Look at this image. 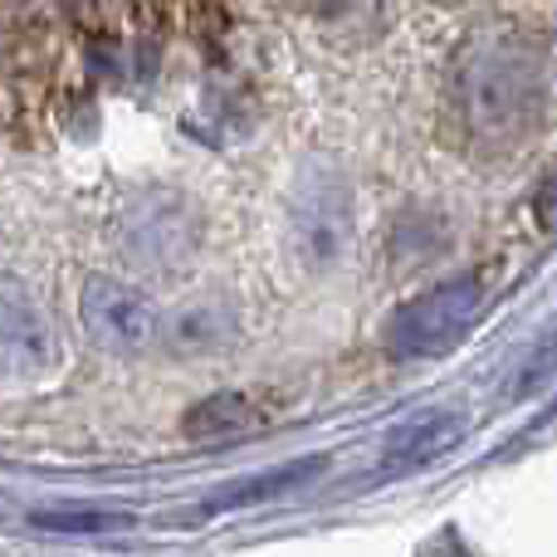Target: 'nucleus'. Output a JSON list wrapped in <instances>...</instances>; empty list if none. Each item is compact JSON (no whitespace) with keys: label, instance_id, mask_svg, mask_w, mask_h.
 Returning <instances> with one entry per match:
<instances>
[{"label":"nucleus","instance_id":"6e6552de","mask_svg":"<svg viewBox=\"0 0 557 557\" xmlns=\"http://www.w3.org/2000/svg\"><path fill=\"white\" fill-rule=\"evenodd\" d=\"M270 421L260 401L250 392H215L206 401H196L182 421L186 441H231V435H250Z\"/></svg>","mask_w":557,"mask_h":557},{"label":"nucleus","instance_id":"20e7f679","mask_svg":"<svg viewBox=\"0 0 557 557\" xmlns=\"http://www.w3.org/2000/svg\"><path fill=\"white\" fill-rule=\"evenodd\" d=\"M78 318H84V333L113 357H143L162 343V313L152 308V298L137 294L123 278H88Z\"/></svg>","mask_w":557,"mask_h":557},{"label":"nucleus","instance_id":"7ed1b4c3","mask_svg":"<svg viewBox=\"0 0 557 557\" xmlns=\"http://www.w3.org/2000/svg\"><path fill=\"white\" fill-rule=\"evenodd\" d=\"M352 245V191L333 172H308L288 201V250L308 274H327Z\"/></svg>","mask_w":557,"mask_h":557},{"label":"nucleus","instance_id":"ddd939ff","mask_svg":"<svg viewBox=\"0 0 557 557\" xmlns=\"http://www.w3.org/2000/svg\"><path fill=\"white\" fill-rule=\"evenodd\" d=\"M445 5H465V0H445Z\"/></svg>","mask_w":557,"mask_h":557},{"label":"nucleus","instance_id":"1a4fd4ad","mask_svg":"<svg viewBox=\"0 0 557 557\" xmlns=\"http://www.w3.org/2000/svg\"><path fill=\"white\" fill-rule=\"evenodd\" d=\"M323 455H308V460H298V465H284V470H270V474H260V480H245V484H235V490H225V494H215V499H206V513H225V509H245V504H264V499H278V494H288V490H298V484H308L318 470H323Z\"/></svg>","mask_w":557,"mask_h":557},{"label":"nucleus","instance_id":"f8f14e48","mask_svg":"<svg viewBox=\"0 0 557 557\" xmlns=\"http://www.w3.org/2000/svg\"><path fill=\"white\" fill-rule=\"evenodd\" d=\"M298 10H313V15H327V10H337L343 0H294Z\"/></svg>","mask_w":557,"mask_h":557},{"label":"nucleus","instance_id":"9d476101","mask_svg":"<svg viewBox=\"0 0 557 557\" xmlns=\"http://www.w3.org/2000/svg\"><path fill=\"white\" fill-rule=\"evenodd\" d=\"M455 441H460V421H455V416L431 411V416H421L416 425H406V431L392 441V465H425Z\"/></svg>","mask_w":557,"mask_h":557},{"label":"nucleus","instance_id":"f257e3e1","mask_svg":"<svg viewBox=\"0 0 557 557\" xmlns=\"http://www.w3.org/2000/svg\"><path fill=\"white\" fill-rule=\"evenodd\" d=\"M543 59L513 35L480 39L460 59V113L470 123L474 143H519L543 117Z\"/></svg>","mask_w":557,"mask_h":557},{"label":"nucleus","instance_id":"0eeeda50","mask_svg":"<svg viewBox=\"0 0 557 557\" xmlns=\"http://www.w3.org/2000/svg\"><path fill=\"white\" fill-rule=\"evenodd\" d=\"M240 337V318L225 298H191L162 323V343L182 357H211L235 347Z\"/></svg>","mask_w":557,"mask_h":557},{"label":"nucleus","instance_id":"423d86ee","mask_svg":"<svg viewBox=\"0 0 557 557\" xmlns=\"http://www.w3.org/2000/svg\"><path fill=\"white\" fill-rule=\"evenodd\" d=\"M123 250L143 270H182L196 255V215L176 196H143L123 215Z\"/></svg>","mask_w":557,"mask_h":557},{"label":"nucleus","instance_id":"39448f33","mask_svg":"<svg viewBox=\"0 0 557 557\" xmlns=\"http://www.w3.org/2000/svg\"><path fill=\"white\" fill-rule=\"evenodd\" d=\"M59 343L49 318L20 288L0 284V386H35L54 372Z\"/></svg>","mask_w":557,"mask_h":557},{"label":"nucleus","instance_id":"9b49d317","mask_svg":"<svg viewBox=\"0 0 557 557\" xmlns=\"http://www.w3.org/2000/svg\"><path fill=\"white\" fill-rule=\"evenodd\" d=\"M39 529H54V533H108V529H123V513H35Z\"/></svg>","mask_w":557,"mask_h":557},{"label":"nucleus","instance_id":"f03ea898","mask_svg":"<svg viewBox=\"0 0 557 557\" xmlns=\"http://www.w3.org/2000/svg\"><path fill=\"white\" fill-rule=\"evenodd\" d=\"M484 304H490V288H484L480 274L450 278V284H441V288H431V294H421V298L396 308L392 323H386V352L406 357V362L450 352V347L474 327V318H480Z\"/></svg>","mask_w":557,"mask_h":557}]
</instances>
